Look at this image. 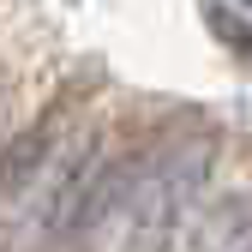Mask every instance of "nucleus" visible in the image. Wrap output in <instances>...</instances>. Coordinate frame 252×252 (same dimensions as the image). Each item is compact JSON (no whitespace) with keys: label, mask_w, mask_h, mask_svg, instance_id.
I'll use <instances>...</instances> for the list:
<instances>
[{"label":"nucleus","mask_w":252,"mask_h":252,"mask_svg":"<svg viewBox=\"0 0 252 252\" xmlns=\"http://www.w3.org/2000/svg\"><path fill=\"white\" fill-rule=\"evenodd\" d=\"M54 138H60L54 126H30V132H18L6 144V156H0V192H30V180L42 174Z\"/></svg>","instance_id":"5"},{"label":"nucleus","mask_w":252,"mask_h":252,"mask_svg":"<svg viewBox=\"0 0 252 252\" xmlns=\"http://www.w3.org/2000/svg\"><path fill=\"white\" fill-rule=\"evenodd\" d=\"M138 174H144V156H102L96 174H90V186L78 192L72 222H66V234H60V240H96V234L114 222V216H126Z\"/></svg>","instance_id":"3"},{"label":"nucleus","mask_w":252,"mask_h":252,"mask_svg":"<svg viewBox=\"0 0 252 252\" xmlns=\"http://www.w3.org/2000/svg\"><path fill=\"white\" fill-rule=\"evenodd\" d=\"M234 6H246V12H252V0H234Z\"/></svg>","instance_id":"7"},{"label":"nucleus","mask_w":252,"mask_h":252,"mask_svg":"<svg viewBox=\"0 0 252 252\" xmlns=\"http://www.w3.org/2000/svg\"><path fill=\"white\" fill-rule=\"evenodd\" d=\"M174 252H252V192H222L198 204Z\"/></svg>","instance_id":"4"},{"label":"nucleus","mask_w":252,"mask_h":252,"mask_svg":"<svg viewBox=\"0 0 252 252\" xmlns=\"http://www.w3.org/2000/svg\"><path fill=\"white\" fill-rule=\"evenodd\" d=\"M210 156L216 144L198 138H180L168 150L144 156V174L132 186V204H126V228H120V252H174L180 228L192 222V210L204 198V180H210Z\"/></svg>","instance_id":"1"},{"label":"nucleus","mask_w":252,"mask_h":252,"mask_svg":"<svg viewBox=\"0 0 252 252\" xmlns=\"http://www.w3.org/2000/svg\"><path fill=\"white\" fill-rule=\"evenodd\" d=\"M96 162H102V126H78L72 138H54L42 174L30 180V192H24V204H30V228H36L42 240H60V234H66L72 204H78V192L90 186Z\"/></svg>","instance_id":"2"},{"label":"nucleus","mask_w":252,"mask_h":252,"mask_svg":"<svg viewBox=\"0 0 252 252\" xmlns=\"http://www.w3.org/2000/svg\"><path fill=\"white\" fill-rule=\"evenodd\" d=\"M204 18H210V30H216V36H222L228 48H240V54L252 60V30H246V24L222 6V0H204Z\"/></svg>","instance_id":"6"}]
</instances>
